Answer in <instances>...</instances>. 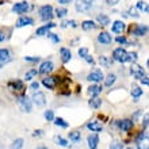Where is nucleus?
<instances>
[{"label":"nucleus","instance_id":"obj_1","mask_svg":"<svg viewBox=\"0 0 149 149\" xmlns=\"http://www.w3.org/2000/svg\"><path fill=\"white\" fill-rule=\"evenodd\" d=\"M113 60L117 61V63H127L129 61V56H127V52L123 49V47H117L115 50L113 52Z\"/></svg>","mask_w":149,"mask_h":149},{"label":"nucleus","instance_id":"obj_2","mask_svg":"<svg viewBox=\"0 0 149 149\" xmlns=\"http://www.w3.org/2000/svg\"><path fill=\"white\" fill-rule=\"evenodd\" d=\"M94 6V0H77L76 1V10L77 12H83L87 14Z\"/></svg>","mask_w":149,"mask_h":149},{"label":"nucleus","instance_id":"obj_3","mask_svg":"<svg viewBox=\"0 0 149 149\" xmlns=\"http://www.w3.org/2000/svg\"><path fill=\"white\" fill-rule=\"evenodd\" d=\"M39 16H41V19L43 22H47V20H50L53 18V7H52L50 4H45L42 7L39 8Z\"/></svg>","mask_w":149,"mask_h":149},{"label":"nucleus","instance_id":"obj_4","mask_svg":"<svg viewBox=\"0 0 149 149\" xmlns=\"http://www.w3.org/2000/svg\"><path fill=\"white\" fill-rule=\"evenodd\" d=\"M8 88H10L11 91H14L15 94H22L23 95L26 87H24V84H23L22 80H12V81L8 83Z\"/></svg>","mask_w":149,"mask_h":149},{"label":"nucleus","instance_id":"obj_5","mask_svg":"<svg viewBox=\"0 0 149 149\" xmlns=\"http://www.w3.org/2000/svg\"><path fill=\"white\" fill-rule=\"evenodd\" d=\"M18 103H19V107L22 111H24V113H30L31 111V99H29L27 96L20 95Z\"/></svg>","mask_w":149,"mask_h":149},{"label":"nucleus","instance_id":"obj_6","mask_svg":"<svg viewBox=\"0 0 149 149\" xmlns=\"http://www.w3.org/2000/svg\"><path fill=\"white\" fill-rule=\"evenodd\" d=\"M103 79H104V76H103V72L100 69H94L87 76V80L91 83H100Z\"/></svg>","mask_w":149,"mask_h":149},{"label":"nucleus","instance_id":"obj_7","mask_svg":"<svg viewBox=\"0 0 149 149\" xmlns=\"http://www.w3.org/2000/svg\"><path fill=\"white\" fill-rule=\"evenodd\" d=\"M33 103L37 107H43L46 104V96H45V94L41 92V91L34 92V95H33Z\"/></svg>","mask_w":149,"mask_h":149},{"label":"nucleus","instance_id":"obj_8","mask_svg":"<svg viewBox=\"0 0 149 149\" xmlns=\"http://www.w3.org/2000/svg\"><path fill=\"white\" fill-rule=\"evenodd\" d=\"M53 69H54V64L52 63L50 60H49V61H43V63L41 64V67H39L38 73L43 74V76H47V74L50 73Z\"/></svg>","mask_w":149,"mask_h":149},{"label":"nucleus","instance_id":"obj_9","mask_svg":"<svg viewBox=\"0 0 149 149\" xmlns=\"http://www.w3.org/2000/svg\"><path fill=\"white\" fill-rule=\"evenodd\" d=\"M29 11V3L27 1H18L12 6V12H15V14H24V12Z\"/></svg>","mask_w":149,"mask_h":149},{"label":"nucleus","instance_id":"obj_10","mask_svg":"<svg viewBox=\"0 0 149 149\" xmlns=\"http://www.w3.org/2000/svg\"><path fill=\"white\" fill-rule=\"evenodd\" d=\"M57 83H58L57 76H47V77H43V80H42V84L46 88H49V90H54Z\"/></svg>","mask_w":149,"mask_h":149},{"label":"nucleus","instance_id":"obj_11","mask_svg":"<svg viewBox=\"0 0 149 149\" xmlns=\"http://www.w3.org/2000/svg\"><path fill=\"white\" fill-rule=\"evenodd\" d=\"M117 125L122 132H129V130H132V127H133L134 122L132 121V119H121V121L117 122Z\"/></svg>","mask_w":149,"mask_h":149},{"label":"nucleus","instance_id":"obj_12","mask_svg":"<svg viewBox=\"0 0 149 149\" xmlns=\"http://www.w3.org/2000/svg\"><path fill=\"white\" fill-rule=\"evenodd\" d=\"M130 72H132V74L134 76V79H137V80H140V79H142L144 76H146L145 71H144V68L140 67V65H133L132 67V69H130Z\"/></svg>","mask_w":149,"mask_h":149},{"label":"nucleus","instance_id":"obj_13","mask_svg":"<svg viewBox=\"0 0 149 149\" xmlns=\"http://www.w3.org/2000/svg\"><path fill=\"white\" fill-rule=\"evenodd\" d=\"M53 27H56V23H52V22H49V23H46V24H43V26H41V27H38L37 29V36H46L47 33L50 31V29H53Z\"/></svg>","mask_w":149,"mask_h":149},{"label":"nucleus","instance_id":"obj_14","mask_svg":"<svg viewBox=\"0 0 149 149\" xmlns=\"http://www.w3.org/2000/svg\"><path fill=\"white\" fill-rule=\"evenodd\" d=\"M31 24H34V19L33 18H30V16H22V18L18 19L15 26L16 27H24V26H31Z\"/></svg>","mask_w":149,"mask_h":149},{"label":"nucleus","instance_id":"obj_15","mask_svg":"<svg viewBox=\"0 0 149 149\" xmlns=\"http://www.w3.org/2000/svg\"><path fill=\"white\" fill-rule=\"evenodd\" d=\"M132 33H133V36H137V37L145 36L146 33H148V26H145V24H138V26L132 29Z\"/></svg>","mask_w":149,"mask_h":149},{"label":"nucleus","instance_id":"obj_16","mask_svg":"<svg viewBox=\"0 0 149 149\" xmlns=\"http://www.w3.org/2000/svg\"><path fill=\"white\" fill-rule=\"evenodd\" d=\"M111 41H113L111 36L109 34V33H106V31H102L98 36V42L100 43V45H110Z\"/></svg>","mask_w":149,"mask_h":149},{"label":"nucleus","instance_id":"obj_17","mask_svg":"<svg viewBox=\"0 0 149 149\" xmlns=\"http://www.w3.org/2000/svg\"><path fill=\"white\" fill-rule=\"evenodd\" d=\"M87 142H88V148L90 149H96L99 145L98 134H90V136L87 137Z\"/></svg>","mask_w":149,"mask_h":149},{"label":"nucleus","instance_id":"obj_18","mask_svg":"<svg viewBox=\"0 0 149 149\" xmlns=\"http://www.w3.org/2000/svg\"><path fill=\"white\" fill-rule=\"evenodd\" d=\"M60 56H61V61H63L64 64H67L71 61L72 58V53L69 49H67V47H61L60 49Z\"/></svg>","mask_w":149,"mask_h":149},{"label":"nucleus","instance_id":"obj_19","mask_svg":"<svg viewBox=\"0 0 149 149\" xmlns=\"http://www.w3.org/2000/svg\"><path fill=\"white\" fill-rule=\"evenodd\" d=\"M87 129L91 130V132H95V133H100L103 130L102 123H99L98 121H92L90 123H87Z\"/></svg>","mask_w":149,"mask_h":149},{"label":"nucleus","instance_id":"obj_20","mask_svg":"<svg viewBox=\"0 0 149 149\" xmlns=\"http://www.w3.org/2000/svg\"><path fill=\"white\" fill-rule=\"evenodd\" d=\"M125 30V23L122 20H115L113 23V27H111V31L114 34H121L122 31Z\"/></svg>","mask_w":149,"mask_h":149},{"label":"nucleus","instance_id":"obj_21","mask_svg":"<svg viewBox=\"0 0 149 149\" xmlns=\"http://www.w3.org/2000/svg\"><path fill=\"white\" fill-rule=\"evenodd\" d=\"M102 91H103V88L100 86H98V84H92V86L88 87V94L91 96H98Z\"/></svg>","mask_w":149,"mask_h":149},{"label":"nucleus","instance_id":"obj_22","mask_svg":"<svg viewBox=\"0 0 149 149\" xmlns=\"http://www.w3.org/2000/svg\"><path fill=\"white\" fill-rule=\"evenodd\" d=\"M88 104H90V107L91 109H99V107L102 106V99L100 98H98V96H94L92 99H90L88 100Z\"/></svg>","mask_w":149,"mask_h":149},{"label":"nucleus","instance_id":"obj_23","mask_svg":"<svg viewBox=\"0 0 149 149\" xmlns=\"http://www.w3.org/2000/svg\"><path fill=\"white\" fill-rule=\"evenodd\" d=\"M144 94V91H142L141 87H138V86H133V88H132V96H133V99L137 102L138 98L141 96V95Z\"/></svg>","mask_w":149,"mask_h":149},{"label":"nucleus","instance_id":"obj_24","mask_svg":"<svg viewBox=\"0 0 149 149\" xmlns=\"http://www.w3.org/2000/svg\"><path fill=\"white\" fill-rule=\"evenodd\" d=\"M11 57V53L8 49H0V63H7L8 60Z\"/></svg>","mask_w":149,"mask_h":149},{"label":"nucleus","instance_id":"obj_25","mask_svg":"<svg viewBox=\"0 0 149 149\" xmlns=\"http://www.w3.org/2000/svg\"><path fill=\"white\" fill-rule=\"evenodd\" d=\"M69 140H71L72 142H74V144L80 142V140H81V134H80V132H77V130L71 132V133H69Z\"/></svg>","mask_w":149,"mask_h":149},{"label":"nucleus","instance_id":"obj_26","mask_svg":"<svg viewBox=\"0 0 149 149\" xmlns=\"http://www.w3.org/2000/svg\"><path fill=\"white\" fill-rule=\"evenodd\" d=\"M81 27H83V30L88 31V30H94V29L96 27V24H95L94 20H84L81 23Z\"/></svg>","mask_w":149,"mask_h":149},{"label":"nucleus","instance_id":"obj_27","mask_svg":"<svg viewBox=\"0 0 149 149\" xmlns=\"http://www.w3.org/2000/svg\"><path fill=\"white\" fill-rule=\"evenodd\" d=\"M53 122H54V125L56 126H60V127H63V129H67L68 126H69V123H68L65 119H63V118H54L53 119Z\"/></svg>","mask_w":149,"mask_h":149},{"label":"nucleus","instance_id":"obj_28","mask_svg":"<svg viewBox=\"0 0 149 149\" xmlns=\"http://www.w3.org/2000/svg\"><path fill=\"white\" fill-rule=\"evenodd\" d=\"M115 81H117V76H115L114 73H110L106 79H104V86H106V87H111Z\"/></svg>","mask_w":149,"mask_h":149},{"label":"nucleus","instance_id":"obj_29","mask_svg":"<svg viewBox=\"0 0 149 149\" xmlns=\"http://www.w3.org/2000/svg\"><path fill=\"white\" fill-rule=\"evenodd\" d=\"M99 63H100V65H102V67H104V68H110L111 63H113V60L107 58L106 56H100V57H99Z\"/></svg>","mask_w":149,"mask_h":149},{"label":"nucleus","instance_id":"obj_30","mask_svg":"<svg viewBox=\"0 0 149 149\" xmlns=\"http://www.w3.org/2000/svg\"><path fill=\"white\" fill-rule=\"evenodd\" d=\"M136 8H138L141 12H145V14L149 11L148 3H146V1H144V0H140V1L137 3V7H136Z\"/></svg>","mask_w":149,"mask_h":149},{"label":"nucleus","instance_id":"obj_31","mask_svg":"<svg viewBox=\"0 0 149 149\" xmlns=\"http://www.w3.org/2000/svg\"><path fill=\"white\" fill-rule=\"evenodd\" d=\"M96 20H98L100 24H103V26H107V24L110 23V18L107 15H103V14H100V15H98V18H96Z\"/></svg>","mask_w":149,"mask_h":149},{"label":"nucleus","instance_id":"obj_32","mask_svg":"<svg viewBox=\"0 0 149 149\" xmlns=\"http://www.w3.org/2000/svg\"><path fill=\"white\" fill-rule=\"evenodd\" d=\"M23 144H24L23 140H22V138H18V140H15V141H12L10 149H20L22 146H23Z\"/></svg>","mask_w":149,"mask_h":149},{"label":"nucleus","instance_id":"obj_33","mask_svg":"<svg viewBox=\"0 0 149 149\" xmlns=\"http://www.w3.org/2000/svg\"><path fill=\"white\" fill-rule=\"evenodd\" d=\"M37 69H30V71L26 72V74H24V80L26 81H29V80H33V77H36L37 76Z\"/></svg>","mask_w":149,"mask_h":149},{"label":"nucleus","instance_id":"obj_34","mask_svg":"<svg viewBox=\"0 0 149 149\" xmlns=\"http://www.w3.org/2000/svg\"><path fill=\"white\" fill-rule=\"evenodd\" d=\"M56 144L60 145V146H64V148H67L68 146V141L65 140V138L61 137V136H57V137H56Z\"/></svg>","mask_w":149,"mask_h":149},{"label":"nucleus","instance_id":"obj_35","mask_svg":"<svg viewBox=\"0 0 149 149\" xmlns=\"http://www.w3.org/2000/svg\"><path fill=\"white\" fill-rule=\"evenodd\" d=\"M67 14H68L67 8H57L56 10V16L57 18H64V16H67Z\"/></svg>","mask_w":149,"mask_h":149},{"label":"nucleus","instance_id":"obj_36","mask_svg":"<svg viewBox=\"0 0 149 149\" xmlns=\"http://www.w3.org/2000/svg\"><path fill=\"white\" fill-rule=\"evenodd\" d=\"M45 118H46V121L53 122V119H54V113L52 110H46L45 111Z\"/></svg>","mask_w":149,"mask_h":149},{"label":"nucleus","instance_id":"obj_37","mask_svg":"<svg viewBox=\"0 0 149 149\" xmlns=\"http://www.w3.org/2000/svg\"><path fill=\"white\" fill-rule=\"evenodd\" d=\"M110 149H123V144L121 141H113L110 145Z\"/></svg>","mask_w":149,"mask_h":149},{"label":"nucleus","instance_id":"obj_38","mask_svg":"<svg viewBox=\"0 0 149 149\" xmlns=\"http://www.w3.org/2000/svg\"><path fill=\"white\" fill-rule=\"evenodd\" d=\"M46 36L49 37V38H50V39H52V41H53V42H54V43H58L60 41H61V39H60V37H58V36H56V34H53V33H50V31L47 33Z\"/></svg>","mask_w":149,"mask_h":149},{"label":"nucleus","instance_id":"obj_39","mask_svg":"<svg viewBox=\"0 0 149 149\" xmlns=\"http://www.w3.org/2000/svg\"><path fill=\"white\" fill-rule=\"evenodd\" d=\"M77 53H79V57L84 58V57H86V56L88 54V49H87V47H80Z\"/></svg>","mask_w":149,"mask_h":149},{"label":"nucleus","instance_id":"obj_40","mask_svg":"<svg viewBox=\"0 0 149 149\" xmlns=\"http://www.w3.org/2000/svg\"><path fill=\"white\" fill-rule=\"evenodd\" d=\"M115 41H117L118 43H121V45H127V43H129V41H127V38H126V37H117V38H115Z\"/></svg>","mask_w":149,"mask_h":149},{"label":"nucleus","instance_id":"obj_41","mask_svg":"<svg viewBox=\"0 0 149 149\" xmlns=\"http://www.w3.org/2000/svg\"><path fill=\"white\" fill-rule=\"evenodd\" d=\"M84 60H86V61L90 64V65H95V60H94V57H92V56L87 54L86 57H84Z\"/></svg>","mask_w":149,"mask_h":149},{"label":"nucleus","instance_id":"obj_42","mask_svg":"<svg viewBox=\"0 0 149 149\" xmlns=\"http://www.w3.org/2000/svg\"><path fill=\"white\" fill-rule=\"evenodd\" d=\"M127 56H129V61H132V63H134L138 58L137 53H127Z\"/></svg>","mask_w":149,"mask_h":149},{"label":"nucleus","instance_id":"obj_43","mask_svg":"<svg viewBox=\"0 0 149 149\" xmlns=\"http://www.w3.org/2000/svg\"><path fill=\"white\" fill-rule=\"evenodd\" d=\"M26 61H30V63H38L39 61V57H24Z\"/></svg>","mask_w":149,"mask_h":149},{"label":"nucleus","instance_id":"obj_44","mask_svg":"<svg viewBox=\"0 0 149 149\" xmlns=\"http://www.w3.org/2000/svg\"><path fill=\"white\" fill-rule=\"evenodd\" d=\"M30 88H31V90H34V91H37L39 88V83L38 81H33L31 86H30Z\"/></svg>","mask_w":149,"mask_h":149},{"label":"nucleus","instance_id":"obj_45","mask_svg":"<svg viewBox=\"0 0 149 149\" xmlns=\"http://www.w3.org/2000/svg\"><path fill=\"white\" fill-rule=\"evenodd\" d=\"M136 10H137V8H134V7H132V8H130V10H129V12H130L129 15H130V16H136V18H137V16H138V14H137V12H136Z\"/></svg>","mask_w":149,"mask_h":149},{"label":"nucleus","instance_id":"obj_46","mask_svg":"<svg viewBox=\"0 0 149 149\" xmlns=\"http://www.w3.org/2000/svg\"><path fill=\"white\" fill-rule=\"evenodd\" d=\"M42 136H43L42 130H36V132L33 133V137H42Z\"/></svg>","mask_w":149,"mask_h":149},{"label":"nucleus","instance_id":"obj_47","mask_svg":"<svg viewBox=\"0 0 149 149\" xmlns=\"http://www.w3.org/2000/svg\"><path fill=\"white\" fill-rule=\"evenodd\" d=\"M140 80H141V83H142V84H145V86H148V84H149L148 76H144V77H142V79H140Z\"/></svg>","mask_w":149,"mask_h":149},{"label":"nucleus","instance_id":"obj_48","mask_svg":"<svg viewBox=\"0 0 149 149\" xmlns=\"http://www.w3.org/2000/svg\"><path fill=\"white\" fill-rule=\"evenodd\" d=\"M148 114H145V118H144V122H142V125H144V127H145V129H146V127H148Z\"/></svg>","mask_w":149,"mask_h":149},{"label":"nucleus","instance_id":"obj_49","mask_svg":"<svg viewBox=\"0 0 149 149\" xmlns=\"http://www.w3.org/2000/svg\"><path fill=\"white\" fill-rule=\"evenodd\" d=\"M107 4H110V6H115V4H118V1L119 0H106Z\"/></svg>","mask_w":149,"mask_h":149},{"label":"nucleus","instance_id":"obj_50","mask_svg":"<svg viewBox=\"0 0 149 149\" xmlns=\"http://www.w3.org/2000/svg\"><path fill=\"white\" fill-rule=\"evenodd\" d=\"M72 0H58V3L60 4H63V6H67V4H69Z\"/></svg>","mask_w":149,"mask_h":149},{"label":"nucleus","instance_id":"obj_51","mask_svg":"<svg viewBox=\"0 0 149 149\" xmlns=\"http://www.w3.org/2000/svg\"><path fill=\"white\" fill-rule=\"evenodd\" d=\"M3 41H4V34L0 31V42H3Z\"/></svg>","mask_w":149,"mask_h":149},{"label":"nucleus","instance_id":"obj_52","mask_svg":"<svg viewBox=\"0 0 149 149\" xmlns=\"http://www.w3.org/2000/svg\"><path fill=\"white\" fill-rule=\"evenodd\" d=\"M37 149H49V148H47V146H38Z\"/></svg>","mask_w":149,"mask_h":149},{"label":"nucleus","instance_id":"obj_53","mask_svg":"<svg viewBox=\"0 0 149 149\" xmlns=\"http://www.w3.org/2000/svg\"><path fill=\"white\" fill-rule=\"evenodd\" d=\"M127 149H134V148H127Z\"/></svg>","mask_w":149,"mask_h":149}]
</instances>
